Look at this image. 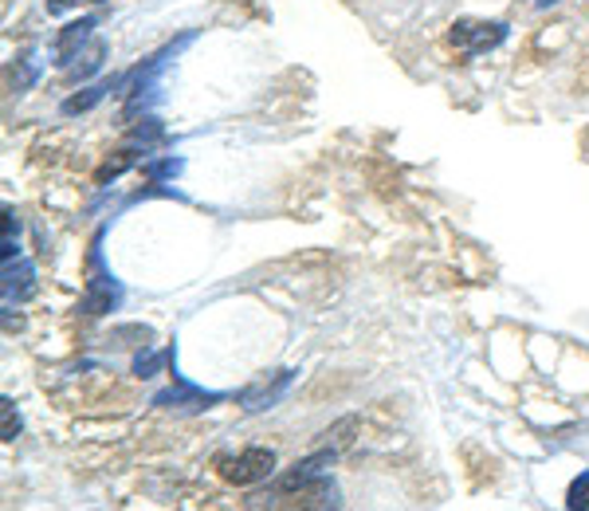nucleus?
<instances>
[{
  "label": "nucleus",
  "mask_w": 589,
  "mask_h": 511,
  "mask_svg": "<svg viewBox=\"0 0 589 511\" xmlns=\"http://www.w3.org/2000/svg\"><path fill=\"white\" fill-rule=\"evenodd\" d=\"M95 28H98V16H79V20H71L68 28L59 32V36H56V63H59V68H68L71 59L87 48L91 32H95Z\"/></svg>",
  "instance_id": "nucleus-6"
},
{
  "label": "nucleus",
  "mask_w": 589,
  "mask_h": 511,
  "mask_svg": "<svg viewBox=\"0 0 589 511\" xmlns=\"http://www.w3.org/2000/svg\"><path fill=\"white\" fill-rule=\"evenodd\" d=\"M36 295V268L28 260H9L4 264V304H28Z\"/></svg>",
  "instance_id": "nucleus-7"
},
{
  "label": "nucleus",
  "mask_w": 589,
  "mask_h": 511,
  "mask_svg": "<svg viewBox=\"0 0 589 511\" xmlns=\"http://www.w3.org/2000/svg\"><path fill=\"white\" fill-rule=\"evenodd\" d=\"M142 169H146L149 181H161V177H177V174H181V157L169 154V157H161V162H149V166H142Z\"/></svg>",
  "instance_id": "nucleus-13"
},
{
  "label": "nucleus",
  "mask_w": 589,
  "mask_h": 511,
  "mask_svg": "<svg viewBox=\"0 0 589 511\" xmlns=\"http://www.w3.org/2000/svg\"><path fill=\"white\" fill-rule=\"evenodd\" d=\"M98 240H103V228H98L95 245H91V280H87V292H83V304L79 311L83 314H107L122 304V287H118L115 275L103 268V252H98Z\"/></svg>",
  "instance_id": "nucleus-2"
},
{
  "label": "nucleus",
  "mask_w": 589,
  "mask_h": 511,
  "mask_svg": "<svg viewBox=\"0 0 589 511\" xmlns=\"http://www.w3.org/2000/svg\"><path fill=\"white\" fill-rule=\"evenodd\" d=\"M173 358H177V346H161V350L137 354V358H134V373H137V378H154V373L166 370Z\"/></svg>",
  "instance_id": "nucleus-10"
},
{
  "label": "nucleus",
  "mask_w": 589,
  "mask_h": 511,
  "mask_svg": "<svg viewBox=\"0 0 589 511\" xmlns=\"http://www.w3.org/2000/svg\"><path fill=\"white\" fill-rule=\"evenodd\" d=\"M550 4H558V0H539V9H550Z\"/></svg>",
  "instance_id": "nucleus-15"
},
{
  "label": "nucleus",
  "mask_w": 589,
  "mask_h": 511,
  "mask_svg": "<svg viewBox=\"0 0 589 511\" xmlns=\"http://www.w3.org/2000/svg\"><path fill=\"white\" fill-rule=\"evenodd\" d=\"M0 405H4V441H12L20 432V413H16V405H12V397H4Z\"/></svg>",
  "instance_id": "nucleus-14"
},
{
  "label": "nucleus",
  "mask_w": 589,
  "mask_h": 511,
  "mask_svg": "<svg viewBox=\"0 0 589 511\" xmlns=\"http://www.w3.org/2000/svg\"><path fill=\"white\" fill-rule=\"evenodd\" d=\"M566 508H569V511H589V472H581L578 480L569 484Z\"/></svg>",
  "instance_id": "nucleus-12"
},
{
  "label": "nucleus",
  "mask_w": 589,
  "mask_h": 511,
  "mask_svg": "<svg viewBox=\"0 0 589 511\" xmlns=\"http://www.w3.org/2000/svg\"><path fill=\"white\" fill-rule=\"evenodd\" d=\"M291 382H294V370H275L267 373V378H260V382L244 385V390L236 393V402L244 405V413H264L291 390Z\"/></svg>",
  "instance_id": "nucleus-5"
},
{
  "label": "nucleus",
  "mask_w": 589,
  "mask_h": 511,
  "mask_svg": "<svg viewBox=\"0 0 589 511\" xmlns=\"http://www.w3.org/2000/svg\"><path fill=\"white\" fill-rule=\"evenodd\" d=\"M39 68H44V63L36 59V51H24V56L16 59V68H12V87L28 91L32 83L39 79Z\"/></svg>",
  "instance_id": "nucleus-11"
},
{
  "label": "nucleus",
  "mask_w": 589,
  "mask_h": 511,
  "mask_svg": "<svg viewBox=\"0 0 589 511\" xmlns=\"http://www.w3.org/2000/svg\"><path fill=\"white\" fill-rule=\"evenodd\" d=\"M103 59H107V44H103V39H91L87 48L79 51V56L68 63V75L71 79H91L98 68H103Z\"/></svg>",
  "instance_id": "nucleus-9"
},
{
  "label": "nucleus",
  "mask_w": 589,
  "mask_h": 511,
  "mask_svg": "<svg viewBox=\"0 0 589 511\" xmlns=\"http://www.w3.org/2000/svg\"><path fill=\"white\" fill-rule=\"evenodd\" d=\"M510 36V28L503 20H456L448 32V44L464 56H483V51L500 48Z\"/></svg>",
  "instance_id": "nucleus-3"
},
{
  "label": "nucleus",
  "mask_w": 589,
  "mask_h": 511,
  "mask_svg": "<svg viewBox=\"0 0 589 511\" xmlns=\"http://www.w3.org/2000/svg\"><path fill=\"white\" fill-rule=\"evenodd\" d=\"M110 91H122V79H103V83H91V87H83V91H75L71 98H63V107H59V110H63V115H83V110L98 107Z\"/></svg>",
  "instance_id": "nucleus-8"
},
{
  "label": "nucleus",
  "mask_w": 589,
  "mask_h": 511,
  "mask_svg": "<svg viewBox=\"0 0 589 511\" xmlns=\"http://www.w3.org/2000/svg\"><path fill=\"white\" fill-rule=\"evenodd\" d=\"M228 402V393H213V390H201V385L185 382V378H177L169 390L154 393V405H161V409H213V405Z\"/></svg>",
  "instance_id": "nucleus-4"
},
{
  "label": "nucleus",
  "mask_w": 589,
  "mask_h": 511,
  "mask_svg": "<svg viewBox=\"0 0 589 511\" xmlns=\"http://www.w3.org/2000/svg\"><path fill=\"white\" fill-rule=\"evenodd\" d=\"M216 472L220 480L236 484V488H252V484H264L275 472V452L264 444H248L240 452H228V456H216Z\"/></svg>",
  "instance_id": "nucleus-1"
}]
</instances>
